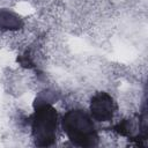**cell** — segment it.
I'll list each match as a JSON object with an SVG mask.
<instances>
[{
	"mask_svg": "<svg viewBox=\"0 0 148 148\" xmlns=\"http://www.w3.org/2000/svg\"><path fill=\"white\" fill-rule=\"evenodd\" d=\"M62 130L68 139L80 147H94L98 134L91 118L82 110H71L62 118Z\"/></svg>",
	"mask_w": 148,
	"mask_h": 148,
	"instance_id": "6da1fadb",
	"label": "cell"
},
{
	"mask_svg": "<svg viewBox=\"0 0 148 148\" xmlns=\"http://www.w3.org/2000/svg\"><path fill=\"white\" fill-rule=\"evenodd\" d=\"M17 61L20 62L21 66H23V67H25V68H32V67H34V62H32L31 58L29 57V54L18 56Z\"/></svg>",
	"mask_w": 148,
	"mask_h": 148,
	"instance_id": "8992f818",
	"label": "cell"
},
{
	"mask_svg": "<svg viewBox=\"0 0 148 148\" xmlns=\"http://www.w3.org/2000/svg\"><path fill=\"white\" fill-rule=\"evenodd\" d=\"M22 25L20 18L8 10H0V27L3 29L15 30Z\"/></svg>",
	"mask_w": 148,
	"mask_h": 148,
	"instance_id": "277c9868",
	"label": "cell"
},
{
	"mask_svg": "<svg viewBox=\"0 0 148 148\" xmlns=\"http://www.w3.org/2000/svg\"><path fill=\"white\" fill-rule=\"evenodd\" d=\"M132 128H133V125H132V121L131 120H123V121H119L116 126H114V131L123 135V136H130L132 134Z\"/></svg>",
	"mask_w": 148,
	"mask_h": 148,
	"instance_id": "5b68a950",
	"label": "cell"
},
{
	"mask_svg": "<svg viewBox=\"0 0 148 148\" xmlns=\"http://www.w3.org/2000/svg\"><path fill=\"white\" fill-rule=\"evenodd\" d=\"M32 117V135L38 147H49L56 141L58 114L53 106L43 102L35 104Z\"/></svg>",
	"mask_w": 148,
	"mask_h": 148,
	"instance_id": "7a4b0ae2",
	"label": "cell"
},
{
	"mask_svg": "<svg viewBox=\"0 0 148 148\" xmlns=\"http://www.w3.org/2000/svg\"><path fill=\"white\" fill-rule=\"evenodd\" d=\"M116 105L112 97L106 92L96 94L90 102V112L97 121H110L113 118Z\"/></svg>",
	"mask_w": 148,
	"mask_h": 148,
	"instance_id": "3957f363",
	"label": "cell"
}]
</instances>
